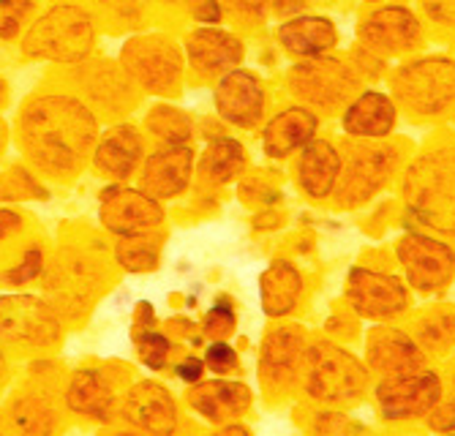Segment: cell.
<instances>
[{
  "label": "cell",
  "mask_w": 455,
  "mask_h": 436,
  "mask_svg": "<svg viewBox=\"0 0 455 436\" xmlns=\"http://www.w3.org/2000/svg\"><path fill=\"white\" fill-rule=\"evenodd\" d=\"M20 139L41 170L71 175L96 142V117L76 99L44 96L22 112Z\"/></svg>",
  "instance_id": "cell-1"
},
{
  "label": "cell",
  "mask_w": 455,
  "mask_h": 436,
  "mask_svg": "<svg viewBox=\"0 0 455 436\" xmlns=\"http://www.w3.org/2000/svg\"><path fill=\"white\" fill-rule=\"evenodd\" d=\"M403 194L411 213L426 226L455 232V147L434 150L411 164Z\"/></svg>",
  "instance_id": "cell-2"
},
{
  "label": "cell",
  "mask_w": 455,
  "mask_h": 436,
  "mask_svg": "<svg viewBox=\"0 0 455 436\" xmlns=\"http://www.w3.org/2000/svg\"><path fill=\"white\" fill-rule=\"evenodd\" d=\"M93 22L76 6H58L41 17L25 36L22 50L33 58L79 63L93 47Z\"/></svg>",
  "instance_id": "cell-3"
},
{
  "label": "cell",
  "mask_w": 455,
  "mask_h": 436,
  "mask_svg": "<svg viewBox=\"0 0 455 436\" xmlns=\"http://www.w3.org/2000/svg\"><path fill=\"white\" fill-rule=\"evenodd\" d=\"M368 382L365 369L349 352L333 344H316L306 354V387L324 401H347L363 392Z\"/></svg>",
  "instance_id": "cell-4"
},
{
  "label": "cell",
  "mask_w": 455,
  "mask_h": 436,
  "mask_svg": "<svg viewBox=\"0 0 455 436\" xmlns=\"http://www.w3.org/2000/svg\"><path fill=\"white\" fill-rule=\"evenodd\" d=\"M393 91L411 112H442L455 101V63L444 58L409 63L398 71Z\"/></svg>",
  "instance_id": "cell-5"
},
{
  "label": "cell",
  "mask_w": 455,
  "mask_h": 436,
  "mask_svg": "<svg viewBox=\"0 0 455 436\" xmlns=\"http://www.w3.org/2000/svg\"><path fill=\"white\" fill-rule=\"evenodd\" d=\"M60 338V320L52 303L33 295L0 297V341L50 346Z\"/></svg>",
  "instance_id": "cell-6"
},
{
  "label": "cell",
  "mask_w": 455,
  "mask_h": 436,
  "mask_svg": "<svg viewBox=\"0 0 455 436\" xmlns=\"http://www.w3.org/2000/svg\"><path fill=\"white\" fill-rule=\"evenodd\" d=\"M123 68L153 93L175 91L180 83V52L161 36H140L123 47Z\"/></svg>",
  "instance_id": "cell-7"
},
{
  "label": "cell",
  "mask_w": 455,
  "mask_h": 436,
  "mask_svg": "<svg viewBox=\"0 0 455 436\" xmlns=\"http://www.w3.org/2000/svg\"><path fill=\"white\" fill-rule=\"evenodd\" d=\"M289 85L295 96H300L308 104L333 109L347 101V96L355 91V76L339 63L327 58H311L289 74Z\"/></svg>",
  "instance_id": "cell-8"
},
{
  "label": "cell",
  "mask_w": 455,
  "mask_h": 436,
  "mask_svg": "<svg viewBox=\"0 0 455 436\" xmlns=\"http://www.w3.org/2000/svg\"><path fill=\"white\" fill-rule=\"evenodd\" d=\"M439 395H442V384L428 371L393 374V379L382 382L377 390L379 407H382L385 417H390V420L426 415L428 409H434Z\"/></svg>",
  "instance_id": "cell-9"
},
{
  "label": "cell",
  "mask_w": 455,
  "mask_h": 436,
  "mask_svg": "<svg viewBox=\"0 0 455 436\" xmlns=\"http://www.w3.org/2000/svg\"><path fill=\"white\" fill-rule=\"evenodd\" d=\"M398 259L409 275V281L423 292L442 289L455 270L452 251L444 243L431 241V237H420V234L403 237L398 243Z\"/></svg>",
  "instance_id": "cell-10"
},
{
  "label": "cell",
  "mask_w": 455,
  "mask_h": 436,
  "mask_svg": "<svg viewBox=\"0 0 455 436\" xmlns=\"http://www.w3.org/2000/svg\"><path fill=\"white\" fill-rule=\"evenodd\" d=\"M96 281H99V275H96V267L91 265V259L76 257V254H63L52 265L50 279H47L52 305H58L68 316H79L93 303Z\"/></svg>",
  "instance_id": "cell-11"
},
{
  "label": "cell",
  "mask_w": 455,
  "mask_h": 436,
  "mask_svg": "<svg viewBox=\"0 0 455 436\" xmlns=\"http://www.w3.org/2000/svg\"><path fill=\"white\" fill-rule=\"evenodd\" d=\"M164 213L156 196L134 188H109L101 196V221L117 234H142L161 224Z\"/></svg>",
  "instance_id": "cell-12"
},
{
  "label": "cell",
  "mask_w": 455,
  "mask_h": 436,
  "mask_svg": "<svg viewBox=\"0 0 455 436\" xmlns=\"http://www.w3.org/2000/svg\"><path fill=\"white\" fill-rule=\"evenodd\" d=\"M395 170V150L393 147H377V150H360L357 158L339 180V202L344 208H355L374 196L385 180Z\"/></svg>",
  "instance_id": "cell-13"
},
{
  "label": "cell",
  "mask_w": 455,
  "mask_h": 436,
  "mask_svg": "<svg viewBox=\"0 0 455 436\" xmlns=\"http://www.w3.org/2000/svg\"><path fill=\"white\" fill-rule=\"evenodd\" d=\"M347 295L363 316H374V320H385V316H393L406 305V292L398 279L377 270H352Z\"/></svg>",
  "instance_id": "cell-14"
},
{
  "label": "cell",
  "mask_w": 455,
  "mask_h": 436,
  "mask_svg": "<svg viewBox=\"0 0 455 436\" xmlns=\"http://www.w3.org/2000/svg\"><path fill=\"white\" fill-rule=\"evenodd\" d=\"M216 107L229 123L254 126L265 109V93L259 79L251 71H229L216 91Z\"/></svg>",
  "instance_id": "cell-15"
},
{
  "label": "cell",
  "mask_w": 455,
  "mask_h": 436,
  "mask_svg": "<svg viewBox=\"0 0 455 436\" xmlns=\"http://www.w3.org/2000/svg\"><path fill=\"white\" fill-rule=\"evenodd\" d=\"M194 153L183 145H172L167 150L153 153L142 170V191L156 196V200H170L178 196L191 178Z\"/></svg>",
  "instance_id": "cell-16"
},
{
  "label": "cell",
  "mask_w": 455,
  "mask_h": 436,
  "mask_svg": "<svg viewBox=\"0 0 455 436\" xmlns=\"http://www.w3.org/2000/svg\"><path fill=\"white\" fill-rule=\"evenodd\" d=\"M123 415L150 433H172L178 425L175 399L158 382H140L134 390H129Z\"/></svg>",
  "instance_id": "cell-17"
},
{
  "label": "cell",
  "mask_w": 455,
  "mask_h": 436,
  "mask_svg": "<svg viewBox=\"0 0 455 436\" xmlns=\"http://www.w3.org/2000/svg\"><path fill=\"white\" fill-rule=\"evenodd\" d=\"M360 36L377 52H403L418 42L420 25L406 9H382L363 22Z\"/></svg>",
  "instance_id": "cell-18"
},
{
  "label": "cell",
  "mask_w": 455,
  "mask_h": 436,
  "mask_svg": "<svg viewBox=\"0 0 455 436\" xmlns=\"http://www.w3.org/2000/svg\"><path fill=\"white\" fill-rule=\"evenodd\" d=\"M191 404L199 415H204L213 423H227L251 407V390L240 382H202L191 390Z\"/></svg>",
  "instance_id": "cell-19"
},
{
  "label": "cell",
  "mask_w": 455,
  "mask_h": 436,
  "mask_svg": "<svg viewBox=\"0 0 455 436\" xmlns=\"http://www.w3.org/2000/svg\"><path fill=\"white\" fill-rule=\"evenodd\" d=\"M186 50H188L191 63L202 74L229 71L243 60V44L237 38L224 30H213V28L194 30L186 42Z\"/></svg>",
  "instance_id": "cell-20"
},
{
  "label": "cell",
  "mask_w": 455,
  "mask_h": 436,
  "mask_svg": "<svg viewBox=\"0 0 455 436\" xmlns=\"http://www.w3.org/2000/svg\"><path fill=\"white\" fill-rule=\"evenodd\" d=\"M368 361L382 374H403L423 369L420 349L393 328H377L368 336Z\"/></svg>",
  "instance_id": "cell-21"
},
{
  "label": "cell",
  "mask_w": 455,
  "mask_h": 436,
  "mask_svg": "<svg viewBox=\"0 0 455 436\" xmlns=\"http://www.w3.org/2000/svg\"><path fill=\"white\" fill-rule=\"evenodd\" d=\"M303 361V336L295 328H283L267 336L262 346V377L270 384H283L295 377Z\"/></svg>",
  "instance_id": "cell-22"
},
{
  "label": "cell",
  "mask_w": 455,
  "mask_h": 436,
  "mask_svg": "<svg viewBox=\"0 0 455 436\" xmlns=\"http://www.w3.org/2000/svg\"><path fill=\"white\" fill-rule=\"evenodd\" d=\"M142 158V139L132 126L109 129V134L96 147V167L107 175L126 178L137 170Z\"/></svg>",
  "instance_id": "cell-23"
},
{
  "label": "cell",
  "mask_w": 455,
  "mask_h": 436,
  "mask_svg": "<svg viewBox=\"0 0 455 436\" xmlns=\"http://www.w3.org/2000/svg\"><path fill=\"white\" fill-rule=\"evenodd\" d=\"M314 131H316V117L308 109L295 107V109H286L278 117H273L270 126L265 129L262 142L270 155H286L295 147L306 145Z\"/></svg>",
  "instance_id": "cell-24"
},
{
  "label": "cell",
  "mask_w": 455,
  "mask_h": 436,
  "mask_svg": "<svg viewBox=\"0 0 455 436\" xmlns=\"http://www.w3.org/2000/svg\"><path fill=\"white\" fill-rule=\"evenodd\" d=\"M339 153L333 150V145L327 142H308L303 147V155H300V186L322 200V196L330 194V188L336 186L339 180Z\"/></svg>",
  "instance_id": "cell-25"
},
{
  "label": "cell",
  "mask_w": 455,
  "mask_h": 436,
  "mask_svg": "<svg viewBox=\"0 0 455 436\" xmlns=\"http://www.w3.org/2000/svg\"><path fill=\"white\" fill-rule=\"evenodd\" d=\"M303 281L300 273L289 262H273L259 279V297L262 308L270 316H283L286 311H292L298 297H300Z\"/></svg>",
  "instance_id": "cell-26"
},
{
  "label": "cell",
  "mask_w": 455,
  "mask_h": 436,
  "mask_svg": "<svg viewBox=\"0 0 455 436\" xmlns=\"http://www.w3.org/2000/svg\"><path fill=\"white\" fill-rule=\"evenodd\" d=\"M395 123L393 101L382 93L360 96L344 115V126L355 137H385Z\"/></svg>",
  "instance_id": "cell-27"
},
{
  "label": "cell",
  "mask_w": 455,
  "mask_h": 436,
  "mask_svg": "<svg viewBox=\"0 0 455 436\" xmlns=\"http://www.w3.org/2000/svg\"><path fill=\"white\" fill-rule=\"evenodd\" d=\"M281 44L295 55H319L336 44V28L322 17H298L278 30Z\"/></svg>",
  "instance_id": "cell-28"
},
{
  "label": "cell",
  "mask_w": 455,
  "mask_h": 436,
  "mask_svg": "<svg viewBox=\"0 0 455 436\" xmlns=\"http://www.w3.org/2000/svg\"><path fill=\"white\" fill-rule=\"evenodd\" d=\"M66 401L79 415L109 417V412H112V387L107 384V379L99 371H91V369L76 371L71 384H68Z\"/></svg>",
  "instance_id": "cell-29"
},
{
  "label": "cell",
  "mask_w": 455,
  "mask_h": 436,
  "mask_svg": "<svg viewBox=\"0 0 455 436\" xmlns=\"http://www.w3.org/2000/svg\"><path fill=\"white\" fill-rule=\"evenodd\" d=\"M82 83H85V91H91L101 104H109L115 112H120L132 99L129 79L123 76L120 68L107 66V63H96V68H91L85 76H82Z\"/></svg>",
  "instance_id": "cell-30"
},
{
  "label": "cell",
  "mask_w": 455,
  "mask_h": 436,
  "mask_svg": "<svg viewBox=\"0 0 455 436\" xmlns=\"http://www.w3.org/2000/svg\"><path fill=\"white\" fill-rule=\"evenodd\" d=\"M243 167V147L235 139H216L202 155V175L213 183L232 180Z\"/></svg>",
  "instance_id": "cell-31"
},
{
  "label": "cell",
  "mask_w": 455,
  "mask_h": 436,
  "mask_svg": "<svg viewBox=\"0 0 455 436\" xmlns=\"http://www.w3.org/2000/svg\"><path fill=\"white\" fill-rule=\"evenodd\" d=\"M117 262L132 270V273H148L153 267H158V257H161V243L153 241L148 232L142 234H123V241L117 243Z\"/></svg>",
  "instance_id": "cell-32"
},
{
  "label": "cell",
  "mask_w": 455,
  "mask_h": 436,
  "mask_svg": "<svg viewBox=\"0 0 455 436\" xmlns=\"http://www.w3.org/2000/svg\"><path fill=\"white\" fill-rule=\"evenodd\" d=\"M148 129L158 137L167 139L172 145H180L191 137V117L175 107H156L148 115Z\"/></svg>",
  "instance_id": "cell-33"
},
{
  "label": "cell",
  "mask_w": 455,
  "mask_h": 436,
  "mask_svg": "<svg viewBox=\"0 0 455 436\" xmlns=\"http://www.w3.org/2000/svg\"><path fill=\"white\" fill-rule=\"evenodd\" d=\"M12 420H14L17 428H22V431H28V433H47V431H52V425H55L52 409H50L47 404L36 401V399L20 401V404L14 407V412H12Z\"/></svg>",
  "instance_id": "cell-34"
},
{
  "label": "cell",
  "mask_w": 455,
  "mask_h": 436,
  "mask_svg": "<svg viewBox=\"0 0 455 436\" xmlns=\"http://www.w3.org/2000/svg\"><path fill=\"white\" fill-rule=\"evenodd\" d=\"M420 338L436 349L455 346V308H442V311L431 313L420 325Z\"/></svg>",
  "instance_id": "cell-35"
},
{
  "label": "cell",
  "mask_w": 455,
  "mask_h": 436,
  "mask_svg": "<svg viewBox=\"0 0 455 436\" xmlns=\"http://www.w3.org/2000/svg\"><path fill=\"white\" fill-rule=\"evenodd\" d=\"M137 346H140V358H142V363H145L148 369L158 371V369L167 366V358H170V341L164 338L161 333L148 330V333L137 336Z\"/></svg>",
  "instance_id": "cell-36"
},
{
  "label": "cell",
  "mask_w": 455,
  "mask_h": 436,
  "mask_svg": "<svg viewBox=\"0 0 455 436\" xmlns=\"http://www.w3.org/2000/svg\"><path fill=\"white\" fill-rule=\"evenodd\" d=\"M33 196H44V191L28 172L12 170L0 180V200H33Z\"/></svg>",
  "instance_id": "cell-37"
},
{
  "label": "cell",
  "mask_w": 455,
  "mask_h": 436,
  "mask_svg": "<svg viewBox=\"0 0 455 436\" xmlns=\"http://www.w3.org/2000/svg\"><path fill=\"white\" fill-rule=\"evenodd\" d=\"M235 330V311L227 303H219L208 316H204V333L213 338H227Z\"/></svg>",
  "instance_id": "cell-38"
},
{
  "label": "cell",
  "mask_w": 455,
  "mask_h": 436,
  "mask_svg": "<svg viewBox=\"0 0 455 436\" xmlns=\"http://www.w3.org/2000/svg\"><path fill=\"white\" fill-rule=\"evenodd\" d=\"M30 9V0H0V36L12 38L25 17V12Z\"/></svg>",
  "instance_id": "cell-39"
},
{
  "label": "cell",
  "mask_w": 455,
  "mask_h": 436,
  "mask_svg": "<svg viewBox=\"0 0 455 436\" xmlns=\"http://www.w3.org/2000/svg\"><path fill=\"white\" fill-rule=\"evenodd\" d=\"M204 363H208L216 374H227V371H232V369L237 366V354H235L232 346L216 341V344L208 349V354H204Z\"/></svg>",
  "instance_id": "cell-40"
},
{
  "label": "cell",
  "mask_w": 455,
  "mask_h": 436,
  "mask_svg": "<svg viewBox=\"0 0 455 436\" xmlns=\"http://www.w3.org/2000/svg\"><path fill=\"white\" fill-rule=\"evenodd\" d=\"M41 267H44V257H41V251H38V249H30V251H28V257H25V262H22L20 267L9 270V273H6V279H9V281H14V284H22V281L36 279V275L41 273Z\"/></svg>",
  "instance_id": "cell-41"
},
{
  "label": "cell",
  "mask_w": 455,
  "mask_h": 436,
  "mask_svg": "<svg viewBox=\"0 0 455 436\" xmlns=\"http://www.w3.org/2000/svg\"><path fill=\"white\" fill-rule=\"evenodd\" d=\"M423 4L431 17H436L447 25H455V0H423Z\"/></svg>",
  "instance_id": "cell-42"
},
{
  "label": "cell",
  "mask_w": 455,
  "mask_h": 436,
  "mask_svg": "<svg viewBox=\"0 0 455 436\" xmlns=\"http://www.w3.org/2000/svg\"><path fill=\"white\" fill-rule=\"evenodd\" d=\"M431 428H436V431H452L455 428V407L452 404L439 407L431 415Z\"/></svg>",
  "instance_id": "cell-43"
},
{
  "label": "cell",
  "mask_w": 455,
  "mask_h": 436,
  "mask_svg": "<svg viewBox=\"0 0 455 436\" xmlns=\"http://www.w3.org/2000/svg\"><path fill=\"white\" fill-rule=\"evenodd\" d=\"M202 369H204V363H202V361L188 358V361H183V363L178 366V377H180V379H186V382H196V379L202 377Z\"/></svg>",
  "instance_id": "cell-44"
},
{
  "label": "cell",
  "mask_w": 455,
  "mask_h": 436,
  "mask_svg": "<svg viewBox=\"0 0 455 436\" xmlns=\"http://www.w3.org/2000/svg\"><path fill=\"white\" fill-rule=\"evenodd\" d=\"M227 4H229L232 9L243 12V14H262V9H265L267 0H227Z\"/></svg>",
  "instance_id": "cell-45"
},
{
  "label": "cell",
  "mask_w": 455,
  "mask_h": 436,
  "mask_svg": "<svg viewBox=\"0 0 455 436\" xmlns=\"http://www.w3.org/2000/svg\"><path fill=\"white\" fill-rule=\"evenodd\" d=\"M196 17H199L202 22H219L221 9H219L216 0H202V6L196 9Z\"/></svg>",
  "instance_id": "cell-46"
},
{
  "label": "cell",
  "mask_w": 455,
  "mask_h": 436,
  "mask_svg": "<svg viewBox=\"0 0 455 436\" xmlns=\"http://www.w3.org/2000/svg\"><path fill=\"white\" fill-rule=\"evenodd\" d=\"M17 216L14 213H0V237H6L9 232H14L17 229Z\"/></svg>",
  "instance_id": "cell-47"
},
{
  "label": "cell",
  "mask_w": 455,
  "mask_h": 436,
  "mask_svg": "<svg viewBox=\"0 0 455 436\" xmlns=\"http://www.w3.org/2000/svg\"><path fill=\"white\" fill-rule=\"evenodd\" d=\"M4 96H6V85L0 83V101H4Z\"/></svg>",
  "instance_id": "cell-48"
},
{
  "label": "cell",
  "mask_w": 455,
  "mask_h": 436,
  "mask_svg": "<svg viewBox=\"0 0 455 436\" xmlns=\"http://www.w3.org/2000/svg\"><path fill=\"white\" fill-rule=\"evenodd\" d=\"M0 145H4V126H0Z\"/></svg>",
  "instance_id": "cell-49"
},
{
  "label": "cell",
  "mask_w": 455,
  "mask_h": 436,
  "mask_svg": "<svg viewBox=\"0 0 455 436\" xmlns=\"http://www.w3.org/2000/svg\"><path fill=\"white\" fill-rule=\"evenodd\" d=\"M0 374H4V358H0Z\"/></svg>",
  "instance_id": "cell-50"
}]
</instances>
